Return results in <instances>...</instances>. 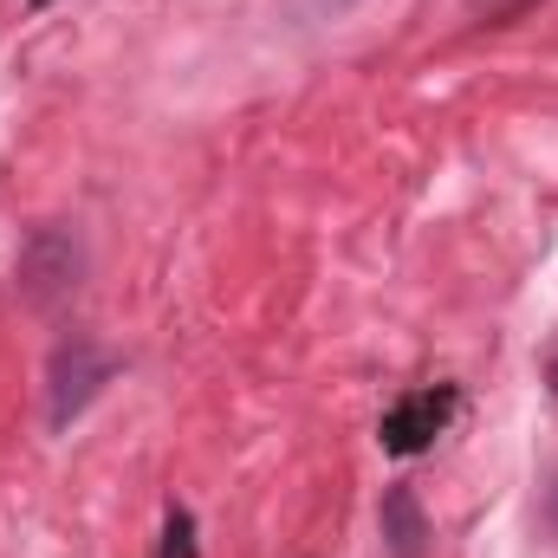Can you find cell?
Segmentation results:
<instances>
[{"label":"cell","instance_id":"cell-6","mask_svg":"<svg viewBox=\"0 0 558 558\" xmlns=\"http://www.w3.org/2000/svg\"><path fill=\"white\" fill-rule=\"evenodd\" d=\"M546 384H553V397H558V344H553V357H546Z\"/></svg>","mask_w":558,"mask_h":558},{"label":"cell","instance_id":"cell-2","mask_svg":"<svg viewBox=\"0 0 558 558\" xmlns=\"http://www.w3.org/2000/svg\"><path fill=\"white\" fill-rule=\"evenodd\" d=\"M105 384H111V351L105 344H92V338L59 344L52 364H46V422L72 428V416H85Z\"/></svg>","mask_w":558,"mask_h":558},{"label":"cell","instance_id":"cell-8","mask_svg":"<svg viewBox=\"0 0 558 558\" xmlns=\"http://www.w3.org/2000/svg\"><path fill=\"white\" fill-rule=\"evenodd\" d=\"M26 7H52V0H26Z\"/></svg>","mask_w":558,"mask_h":558},{"label":"cell","instance_id":"cell-1","mask_svg":"<svg viewBox=\"0 0 558 558\" xmlns=\"http://www.w3.org/2000/svg\"><path fill=\"white\" fill-rule=\"evenodd\" d=\"M13 286H20V299H26V305H39V312L65 305V299L85 286V241H78V228H65V221L33 228V234L20 241Z\"/></svg>","mask_w":558,"mask_h":558},{"label":"cell","instance_id":"cell-4","mask_svg":"<svg viewBox=\"0 0 558 558\" xmlns=\"http://www.w3.org/2000/svg\"><path fill=\"white\" fill-rule=\"evenodd\" d=\"M377 526H384V546H390V558H422V553H428V513H422L416 487H384Z\"/></svg>","mask_w":558,"mask_h":558},{"label":"cell","instance_id":"cell-5","mask_svg":"<svg viewBox=\"0 0 558 558\" xmlns=\"http://www.w3.org/2000/svg\"><path fill=\"white\" fill-rule=\"evenodd\" d=\"M162 558H195V520L182 507H169V526H162Z\"/></svg>","mask_w":558,"mask_h":558},{"label":"cell","instance_id":"cell-7","mask_svg":"<svg viewBox=\"0 0 558 558\" xmlns=\"http://www.w3.org/2000/svg\"><path fill=\"white\" fill-rule=\"evenodd\" d=\"M546 513H553V533H558V481H553V494H546Z\"/></svg>","mask_w":558,"mask_h":558},{"label":"cell","instance_id":"cell-3","mask_svg":"<svg viewBox=\"0 0 558 558\" xmlns=\"http://www.w3.org/2000/svg\"><path fill=\"white\" fill-rule=\"evenodd\" d=\"M454 416V390H416V397H403L384 428H377V441L390 448V454H422L435 435H441V422Z\"/></svg>","mask_w":558,"mask_h":558}]
</instances>
